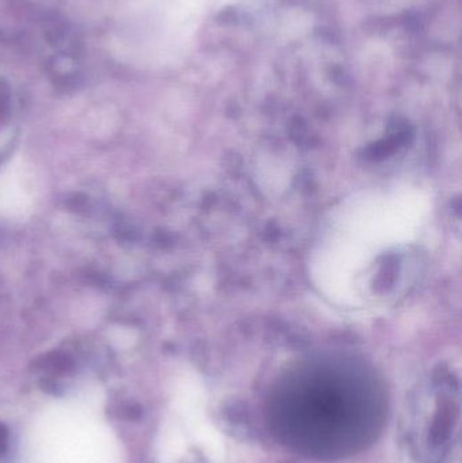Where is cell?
<instances>
[{"label": "cell", "mask_w": 462, "mask_h": 463, "mask_svg": "<svg viewBox=\"0 0 462 463\" xmlns=\"http://www.w3.org/2000/svg\"><path fill=\"white\" fill-rule=\"evenodd\" d=\"M7 444V429L0 424V454L4 451Z\"/></svg>", "instance_id": "2"}, {"label": "cell", "mask_w": 462, "mask_h": 463, "mask_svg": "<svg viewBox=\"0 0 462 463\" xmlns=\"http://www.w3.org/2000/svg\"><path fill=\"white\" fill-rule=\"evenodd\" d=\"M425 209L422 198L414 192L362 198L347 205L334 223L332 247L323 249L318 264L323 285L341 296L375 255L412 238Z\"/></svg>", "instance_id": "1"}]
</instances>
